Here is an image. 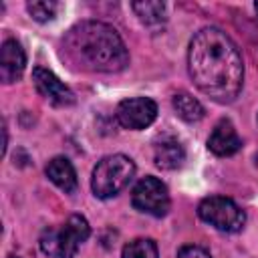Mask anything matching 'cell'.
I'll list each match as a JSON object with an SVG mask.
<instances>
[{"label": "cell", "instance_id": "18", "mask_svg": "<svg viewBox=\"0 0 258 258\" xmlns=\"http://www.w3.org/2000/svg\"><path fill=\"white\" fill-rule=\"evenodd\" d=\"M254 10H256V14H258V2H256V4H254Z\"/></svg>", "mask_w": 258, "mask_h": 258}, {"label": "cell", "instance_id": "8", "mask_svg": "<svg viewBox=\"0 0 258 258\" xmlns=\"http://www.w3.org/2000/svg\"><path fill=\"white\" fill-rule=\"evenodd\" d=\"M32 81H34V87L36 91L46 99L50 101L52 105L56 107H67V105H73L75 103V95L73 91L48 69L44 67H36L32 71Z\"/></svg>", "mask_w": 258, "mask_h": 258}, {"label": "cell", "instance_id": "10", "mask_svg": "<svg viewBox=\"0 0 258 258\" xmlns=\"http://www.w3.org/2000/svg\"><path fill=\"white\" fill-rule=\"evenodd\" d=\"M242 147V139L236 133V127L232 125L230 119H222L214 131L208 137V149L218 155V157H228L234 155L238 149Z\"/></svg>", "mask_w": 258, "mask_h": 258}, {"label": "cell", "instance_id": "20", "mask_svg": "<svg viewBox=\"0 0 258 258\" xmlns=\"http://www.w3.org/2000/svg\"><path fill=\"white\" fill-rule=\"evenodd\" d=\"M256 161H258V157H256Z\"/></svg>", "mask_w": 258, "mask_h": 258}, {"label": "cell", "instance_id": "1", "mask_svg": "<svg viewBox=\"0 0 258 258\" xmlns=\"http://www.w3.org/2000/svg\"><path fill=\"white\" fill-rule=\"evenodd\" d=\"M187 71L194 85L218 103H232L244 85V60L236 42L220 28L198 30L187 48Z\"/></svg>", "mask_w": 258, "mask_h": 258}, {"label": "cell", "instance_id": "9", "mask_svg": "<svg viewBox=\"0 0 258 258\" xmlns=\"http://www.w3.org/2000/svg\"><path fill=\"white\" fill-rule=\"evenodd\" d=\"M24 67H26V54H24L22 44L14 38L4 40L2 48H0V79H2V83L10 85V83L18 81L24 73Z\"/></svg>", "mask_w": 258, "mask_h": 258}, {"label": "cell", "instance_id": "5", "mask_svg": "<svg viewBox=\"0 0 258 258\" xmlns=\"http://www.w3.org/2000/svg\"><path fill=\"white\" fill-rule=\"evenodd\" d=\"M198 216L212 228L228 234L242 230L246 222V214L242 212V208L234 200L224 196H210L202 200L198 206Z\"/></svg>", "mask_w": 258, "mask_h": 258}, {"label": "cell", "instance_id": "6", "mask_svg": "<svg viewBox=\"0 0 258 258\" xmlns=\"http://www.w3.org/2000/svg\"><path fill=\"white\" fill-rule=\"evenodd\" d=\"M131 204L135 210L149 214L153 218H161L169 210V194L161 179L147 175L139 179L131 191Z\"/></svg>", "mask_w": 258, "mask_h": 258}, {"label": "cell", "instance_id": "17", "mask_svg": "<svg viewBox=\"0 0 258 258\" xmlns=\"http://www.w3.org/2000/svg\"><path fill=\"white\" fill-rule=\"evenodd\" d=\"M177 258H212L210 252L202 246H183L177 252Z\"/></svg>", "mask_w": 258, "mask_h": 258}, {"label": "cell", "instance_id": "2", "mask_svg": "<svg viewBox=\"0 0 258 258\" xmlns=\"http://www.w3.org/2000/svg\"><path fill=\"white\" fill-rule=\"evenodd\" d=\"M62 54L73 67L91 73H119L129 64V52L119 32L97 20L73 26L62 38Z\"/></svg>", "mask_w": 258, "mask_h": 258}, {"label": "cell", "instance_id": "4", "mask_svg": "<svg viewBox=\"0 0 258 258\" xmlns=\"http://www.w3.org/2000/svg\"><path fill=\"white\" fill-rule=\"evenodd\" d=\"M133 175H135V163L131 157H127L123 153L107 155L93 169L91 189L97 198L109 200V198L117 196L121 189H125L129 185V181L133 179Z\"/></svg>", "mask_w": 258, "mask_h": 258}, {"label": "cell", "instance_id": "7", "mask_svg": "<svg viewBox=\"0 0 258 258\" xmlns=\"http://www.w3.org/2000/svg\"><path fill=\"white\" fill-rule=\"evenodd\" d=\"M117 121L125 127V129H145L149 127L155 117H157V105L155 101L147 99V97H131V99H123L117 105Z\"/></svg>", "mask_w": 258, "mask_h": 258}, {"label": "cell", "instance_id": "16", "mask_svg": "<svg viewBox=\"0 0 258 258\" xmlns=\"http://www.w3.org/2000/svg\"><path fill=\"white\" fill-rule=\"evenodd\" d=\"M26 8H28V12H30V16L34 20L46 22V20H52L54 18V14L58 10V4L52 2V0H48V2L46 0H34V2H28Z\"/></svg>", "mask_w": 258, "mask_h": 258}, {"label": "cell", "instance_id": "12", "mask_svg": "<svg viewBox=\"0 0 258 258\" xmlns=\"http://www.w3.org/2000/svg\"><path fill=\"white\" fill-rule=\"evenodd\" d=\"M46 177L64 194H73L79 185L77 181V171L73 167V163L67 157H52L46 165Z\"/></svg>", "mask_w": 258, "mask_h": 258}, {"label": "cell", "instance_id": "14", "mask_svg": "<svg viewBox=\"0 0 258 258\" xmlns=\"http://www.w3.org/2000/svg\"><path fill=\"white\" fill-rule=\"evenodd\" d=\"M171 103H173V109H175L177 117L183 119V121H187V123H196V121H200L204 117L202 103L196 97H191L189 93H185V91L175 93L173 99H171Z\"/></svg>", "mask_w": 258, "mask_h": 258}, {"label": "cell", "instance_id": "11", "mask_svg": "<svg viewBox=\"0 0 258 258\" xmlns=\"http://www.w3.org/2000/svg\"><path fill=\"white\" fill-rule=\"evenodd\" d=\"M185 159L183 145L175 137H161L153 147V161L159 169H177Z\"/></svg>", "mask_w": 258, "mask_h": 258}, {"label": "cell", "instance_id": "15", "mask_svg": "<svg viewBox=\"0 0 258 258\" xmlns=\"http://www.w3.org/2000/svg\"><path fill=\"white\" fill-rule=\"evenodd\" d=\"M121 258H159L157 244L151 238H135L125 244Z\"/></svg>", "mask_w": 258, "mask_h": 258}, {"label": "cell", "instance_id": "13", "mask_svg": "<svg viewBox=\"0 0 258 258\" xmlns=\"http://www.w3.org/2000/svg\"><path fill=\"white\" fill-rule=\"evenodd\" d=\"M133 12L139 16V20L149 26V28H159L165 22V4L157 0H143V2H133L131 4Z\"/></svg>", "mask_w": 258, "mask_h": 258}, {"label": "cell", "instance_id": "19", "mask_svg": "<svg viewBox=\"0 0 258 258\" xmlns=\"http://www.w3.org/2000/svg\"><path fill=\"white\" fill-rule=\"evenodd\" d=\"M8 258H18V256H14V254H12V256H8Z\"/></svg>", "mask_w": 258, "mask_h": 258}, {"label": "cell", "instance_id": "3", "mask_svg": "<svg viewBox=\"0 0 258 258\" xmlns=\"http://www.w3.org/2000/svg\"><path fill=\"white\" fill-rule=\"evenodd\" d=\"M91 226L85 216L73 214L58 228H46L40 234V250L52 258H75L81 244L89 238Z\"/></svg>", "mask_w": 258, "mask_h": 258}]
</instances>
